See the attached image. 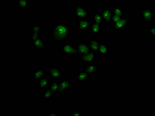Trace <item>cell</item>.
I'll return each instance as SVG.
<instances>
[{
    "label": "cell",
    "instance_id": "6da1fadb",
    "mask_svg": "<svg viewBox=\"0 0 155 116\" xmlns=\"http://www.w3.org/2000/svg\"><path fill=\"white\" fill-rule=\"evenodd\" d=\"M71 33L70 25L62 22L53 25L50 32V37L57 43H64L70 37Z\"/></svg>",
    "mask_w": 155,
    "mask_h": 116
},
{
    "label": "cell",
    "instance_id": "7a4b0ae2",
    "mask_svg": "<svg viewBox=\"0 0 155 116\" xmlns=\"http://www.w3.org/2000/svg\"><path fill=\"white\" fill-rule=\"evenodd\" d=\"M73 13L75 14L77 22L81 20L87 19L89 15V13L87 10L85 9L84 7L82 6H75Z\"/></svg>",
    "mask_w": 155,
    "mask_h": 116
},
{
    "label": "cell",
    "instance_id": "3957f363",
    "mask_svg": "<svg viewBox=\"0 0 155 116\" xmlns=\"http://www.w3.org/2000/svg\"><path fill=\"white\" fill-rule=\"evenodd\" d=\"M140 15L144 22H153V10L148 6L144 7V8L140 10Z\"/></svg>",
    "mask_w": 155,
    "mask_h": 116
},
{
    "label": "cell",
    "instance_id": "277c9868",
    "mask_svg": "<svg viewBox=\"0 0 155 116\" xmlns=\"http://www.w3.org/2000/svg\"><path fill=\"white\" fill-rule=\"evenodd\" d=\"M62 52L66 55L69 56L78 55L76 47L73 46L71 43H63L61 47Z\"/></svg>",
    "mask_w": 155,
    "mask_h": 116
},
{
    "label": "cell",
    "instance_id": "5b68a950",
    "mask_svg": "<svg viewBox=\"0 0 155 116\" xmlns=\"http://www.w3.org/2000/svg\"><path fill=\"white\" fill-rule=\"evenodd\" d=\"M133 19L131 18H122L120 21L116 23H113L111 25V28L115 31H122L123 29L129 22H133Z\"/></svg>",
    "mask_w": 155,
    "mask_h": 116
},
{
    "label": "cell",
    "instance_id": "8992f818",
    "mask_svg": "<svg viewBox=\"0 0 155 116\" xmlns=\"http://www.w3.org/2000/svg\"><path fill=\"white\" fill-rule=\"evenodd\" d=\"M59 89L57 92V96H61L71 86L72 83L70 81L63 80L59 82Z\"/></svg>",
    "mask_w": 155,
    "mask_h": 116
},
{
    "label": "cell",
    "instance_id": "52a82bcc",
    "mask_svg": "<svg viewBox=\"0 0 155 116\" xmlns=\"http://www.w3.org/2000/svg\"><path fill=\"white\" fill-rule=\"evenodd\" d=\"M76 48L77 51L78 55L87 54L91 52L89 44L83 43H77Z\"/></svg>",
    "mask_w": 155,
    "mask_h": 116
},
{
    "label": "cell",
    "instance_id": "ba28073f",
    "mask_svg": "<svg viewBox=\"0 0 155 116\" xmlns=\"http://www.w3.org/2000/svg\"><path fill=\"white\" fill-rule=\"evenodd\" d=\"M32 45L38 50H45L47 48V45L43 37H40L31 42Z\"/></svg>",
    "mask_w": 155,
    "mask_h": 116
},
{
    "label": "cell",
    "instance_id": "9c48e42d",
    "mask_svg": "<svg viewBox=\"0 0 155 116\" xmlns=\"http://www.w3.org/2000/svg\"><path fill=\"white\" fill-rule=\"evenodd\" d=\"M46 71L48 72V74L55 80L58 78L63 77V72L60 71L59 68H54L53 66H50L49 68H46Z\"/></svg>",
    "mask_w": 155,
    "mask_h": 116
},
{
    "label": "cell",
    "instance_id": "30bf717a",
    "mask_svg": "<svg viewBox=\"0 0 155 116\" xmlns=\"http://www.w3.org/2000/svg\"><path fill=\"white\" fill-rule=\"evenodd\" d=\"M31 42L41 37V26L33 25L31 27Z\"/></svg>",
    "mask_w": 155,
    "mask_h": 116
},
{
    "label": "cell",
    "instance_id": "8fae6325",
    "mask_svg": "<svg viewBox=\"0 0 155 116\" xmlns=\"http://www.w3.org/2000/svg\"><path fill=\"white\" fill-rule=\"evenodd\" d=\"M78 58L80 59L82 62H93L97 58V53L91 52L87 54L78 55Z\"/></svg>",
    "mask_w": 155,
    "mask_h": 116
},
{
    "label": "cell",
    "instance_id": "7c38bea8",
    "mask_svg": "<svg viewBox=\"0 0 155 116\" xmlns=\"http://www.w3.org/2000/svg\"><path fill=\"white\" fill-rule=\"evenodd\" d=\"M91 23V22L88 18L79 21L78 22V30L79 31H88Z\"/></svg>",
    "mask_w": 155,
    "mask_h": 116
},
{
    "label": "cell",
    "instance_id": "4fadbf2b",
    "mask_svg": "<svg viewBox=\"0 0 155 116\" xmlns=\"http://www.w3.org/2000/svg\"><path fill=\"white\" fill-rule=\"evenodd\" d=\"M101 16L103 22H112V10L109 9H103L101 10Z\"/></svg>",
    "mask_w": 155,
    "mask_h": 116
},
{
    "label": "cell",
    "instance_id": "5bb4252c",
    "mask_svg": "<svg viewBox=\"0 0 155 116\" xmlns=\"http://www.w3.org/2000/svg\"><path fill=\"white\" fill-rule=\"evenodd\" d=\"M89 29L90 32L92 34H99L101 30L100 25L94 22H91Z\"/></svg>",
    "mask_w": 155,
    "mask_h": 116
},
{
    "label": "cell",
    "instance_id": "9a60e30c",
    "mask_svg": "<svg viewBox=\"0 0 155 116\" xmlns=\"http://www.w3.org/2000/svg\"><path fill=\"white\" fill-rule=\"evenodd\" d=\"M98 52L101 56L108 55L109 54V47L105 43H100Z\"/></svg>",
    "mask_w": 155,
    "mask_h": 116
},
{
    "label": "cell",
    "instance_id": "2e32d148",
    "mask_svg": "<svg viewBox=\"0 0 155 116\" xmlns=\"http://www.w3.org/2000/svg\"><path fill=\"white\" fill-rule=\"evenodd\" d=\"M50 81V78L43 77L38 81V86L41 89H45L47 87L48 84Z\"/></svg>",
    "mask_w": 155,
    "mask_h": 116
},
{
    "label": "cell",
    "instance_id": "e0dca14e",
    "mask_svg": "<svg viewBox=\"0 0 155 116\" xmlns=\"http://www.w3.org/2000/svg\"><path fill=\"white\" fill-rule=\"evenodd\" d=\"M100 42L99 40H91L89 44L91 52L97 53L98 52Z\"/></svg>",
    "mask_w": 155,
    "mask_h": 116
},
{
    "label": "cell",
    "instance_id": "ac0fdd59",
    "mask_svg": "<svg viewBox=\"0 0 155 116\" xmlns=\"http://www.w3.org/2000/svg\"><path fill=\"white\" fill-rule=\"evenodd\" d=\"M78 81L79 82H83L87 81L88 78L91 77V76L87 74L83 70L78 71Z\"/></svg>",
    "mask_w": 155,
    "mask_h": 116
},
{
    "label": "cell",
    "instance_id": "d6986e66",
    "mask_svg": "<svg viewBox=\"0 0 155 116\" xmlns=\"http://www.w3.org/2000/svg\"><path fill=\"white\" fill-rule=\"evenodd\" d=\"M83 70L91 76V75L93 74L94 72L98 71V69L96 65H86L84 67Z\"/></svg>",
    "mask_w": 155,
    "mask_h": 116
},
{
    "label": "cell",
    "instance_id": "ffe728a7",
    "mask_svg": "<svg viewBox=\"0 0 155 116\" xmlns=\"http://www.w3.org/2000/svg\"><path fill=\"white\" fill-rule=\"evenodd\" d=\"M112 14L118 15L122 17L125 14V11L123 10L122 8L120 6H114L112 9Z\"/></svg>",
    "mask_w": 155,
    "mask_h": 116
},
{
    "label": "cell",
    "instance_id": "44dd1931",
    "mask_svg": "<svg viewBox=\"0 0 155 116\" xmlns=\"http://www.w3.org/2000/svg\"><path fill=\"white\" fill-rule=\"evenodd\" d=\"M44 68H38L37 70L34 72L33 75V77L36 81H39L40 79L43 77Z\"/></svg>",
    "mask_w": 155,
    "mask_h": 116
},
{
    "label": "cell",
    "instance_id": "7402d4cb",
    "mask_svg": "<svg viewBox=\"0 0 155 116\" xmlns=\"http://www.w3.org/2000/svg\"><path fill=\"white\" fill-rule=\"evenodd\" d=\"M17 3L20 10H26L28 8V0H17Z\"/></svg>",
    "mask_w": 155,
    "mask_h": 116
},
{
    "label": "cell",
    "instance_id": "603a6c76",
    "mask_svg": "<svg viewBox=\"0 0 155 116\" xmlns=\"http://www.w3.org/2000/svg\"><path fill=\"white\" fill-rule=\"evenodd\" d=\"M94 22L98 24L99 25H102L103 21L101 15L100 13L95 12L94 13Z\"/></svg>",
    "mask_w": 155,
    "mask_h": 116
},
{
    "label": "cell",
    "instance_id": "cb8c5ba5",
    "mask_svg": "<svg viewBox=\"0 0 155 116\" xmlns=\"http://www.w3.org/2000/svg\"><path fill=\"white\" fill-rule=\"evenodd\" d=\"M59 89V84L57 83L56 81L52 80L48 87V89L53 93H56Z\"/></svg>",
    "mask_w": 155,
    "mask_h": 116
},
{
    "label": "cell",
    "instance_id": "d4e9b609",
    "mask_svg": "<svg viewBox=\"0 0 155 116\" xmlns=\"http://www.w3.org/2000/svg\"><path fill=\"white\" fill-rule=\"evenodd\" d=\"M53 96V93L49 89H45L44 91L43 98L47 101H50V97Z\"/></svg>",
    "mask_w": 155,
    "mask_h": 116
},
{
    "label": "cell",
    "instance_id": "484cf974",
    "mask_svg": "<svg viewBox=\"0 0 155 116\" xmlns=\"http://www.w3.org/2000/svg\"><path fill=\"white\" fill-rule=\"evenodd\" d=\"M122 19V17L118 15H113L112 14V21L113 23H116L120 21Z\"/></svg>",
    "mask_w": 155,
    "mask_h": 116
},
{
    "label": "cell",
    "instance_id": "4316f807",
    "mask_svg": "<svg viewBox=\"0 0 155 116\" xmlns=\"http://www.w3.org/2000/svg\"><path fill=\"white\" fill-rule=\"evenodd\" d=\"M147 30L149 34H150L152 37H154L155 36V29L154 28H148Z\"/></svg>",
    "mask_w": 155,
    "mask_h": 116
},
{
    "label": "cell",
    "instance_id": "83f0119b",
    "mask_svg": "<svg viewBox=\"0 0 155 116\" xmlns=\"http://www.w3.org/2000/svg\"><path fill=\"white\" fill-rule=\"evenodd\" d=\"M47 116H59V115L57 114L56 112H51L50 113H47Z\"/></svg>",
    "mask_w": 155,
    "mask_h": 116
},
{
    "label": "cell",
    "instance_id": "f1b7e54d",
    "mask_svg": "<svg viewBox=\"0 0 155 116\" xmlns=\"http://www.w3.org/2000/svg\"><path fill=\"white\" fill-rule=\"evenodd\" d=\"M81 115V112H72V115L80 116Z\"/></svg>",
    "mask_w": 155,
    "mask_h": 116
}]
</instances>
